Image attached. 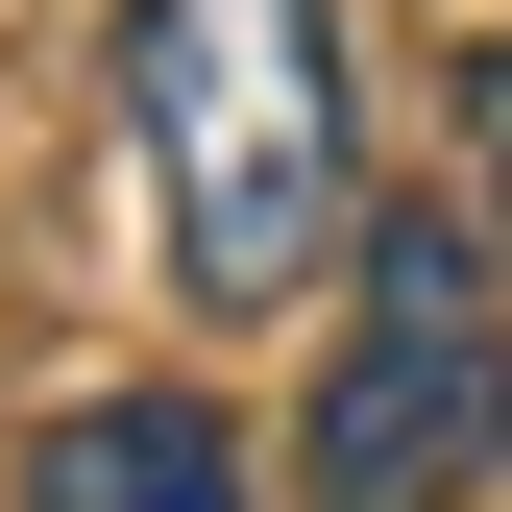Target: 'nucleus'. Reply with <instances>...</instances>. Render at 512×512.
I'll return each instance as SVG.
<instances>
[{"mask_svg": "<svg viewBox=\"0 0 512 512\" xmlns=\"http://www.w3.org/2000/svg\"><path fill=\"white\" fill-rule=\"evenodd\" d=\"M488 220H512V49H488Z\"/></svg>", "mask_w": 512, "mask_h": 512, "instance_id": "4", "label": "nucleus"}, {"mask_svg": "<svg viewBox=\"0 0 512 512\" xmlns=\"http://www.w3.org/2000/svg\"><path fill=\"white\" fill-rule=\"evenodd\" d=\"M25 512H244V439L196 391H74L25 439Z\"/></svg>", "mask_w": 512, "mask_h": 512, "instance_id": "3", "label": "nucleus"}, {"mask_svg": "<svg viewBox=\"0 0 512 512\" xmlns=\"http://www.w3.org/2000/svg\"><path fill=\"white\" fill-rule=\"evenodd\" d=\"M122 147H147L171 293H196V317H293V293L366 244L342 0H122Z\"/></svg>", "mask_w": 512, "mask_h": 512, "instance_id": "1", "label": "nucleus"}, {"mask_svg": "<svg viewBox=\"0 0 512 512\" xmlns=\"http://www.w3.org/2000/svg\"><path fill=\"white\" fill-rule=\"evenodd\" d=\"M317 512H439L512 464V293L464 220H366V293H342V366H317Z\"/></svg>", "mask_w": 512, "mask_h": 512, "instance_id": "2", "label": "nucleus"}]
</instances>
